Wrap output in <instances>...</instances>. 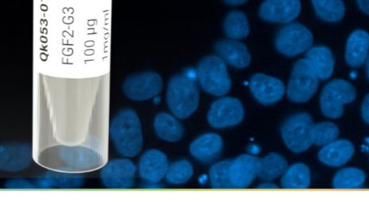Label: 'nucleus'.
Returning a JSON list of instances; mask_svg holds the SVG:
<instances>
[{"instance_id": "35", "label": "nucleus", "mask_w": 369, "mask_h": 211, "mask_svg": "<svg viewBox=\"0 0 369 211\" xmlns=\"http://www.w3.org/2000/svg\"><path fill=\"white\" fill-rule=\"evenodd\" d=\"M223 1L230 6H239L249 1V0H223Z\"/></svg>"}, {"instance_id": "12", "label": "nucleus", "mask_w": 369, "mask_h": 211, "mask_svg": "<svg viewBox=\"0 0 369 211\" xmlns=\"http://www.w3.org/2000/svg\"><path fill=\"white\" fill-rule=\"evenodd\" d=\"M300 12V0H265L260 8L262 19L279 24H288Z\"/></svg>"}, {"instance_id": "9", "label": "nucleus", "mask_w": 369, "mask_h": 211, "mask_svg": "<svg viewBox=\"0 0 369 211\" xmlns=\"http://www.w3.org/2000/svg\"><path fill=\"white\" fill-rule=\"evenodd\" d=\"M313 41L312 33L305 26L290 24L279 31L275 39V47L281 53L293 57L309 49Z\"/></svg>"}, {"instance_id": "19", "label": "nucleus", "mask_w": 369, "mask_h": 211, "mask_svg": "<svg viewBox=\"0 0 369 211\" xmlns=\"http://www.w3.org/2000/svg\"><path fill=\"white\" fill-rule=\"evenodd\" d=\"M222 140L218 135L207 133L197 138L190 146V153L202 162H209L216 159L222 152Z\"/></svg>"}, {"instance_id": "13", "label": "nucleus", "mask_w": 369, "mask_h": 211, "mask_svg": "<svg viewBox=\"0 0 369 211\" xmlns=\"http://www.w3.org/2000/svg\"><path fill=\"white\" fill-rule=\"evenodd\" d=\"M34 150L30 144H15L1 146L0 149V169L9 172L21 171L28 168Z\"/></svg>"}, {"instance_id": "2", "label": "nucleus", "mask_w": 369, "mask_h": 211, "mask_svg": "<svg viewBox=\"0 0 369 211\" xmlns=\"http://www.w3.org/2000/svg\"><path fill=\"white\" fill-rule=\"evenodd\" d=\"M109 137L123 157L132 158L141 152L143 137L141 122L136 111L124 109L110 122Z\"/></svg>"}, {"instance_id": "32", "label": "nucleus", "mask_w": 369, "mask_h": 211, "mask_svg": "<svg viewBox=\"0 0 369 211\" xmlns=\"http://www.w3.org/2000/svg\"><path fill=\"white\" fill-rule=\"evenodd\" d=\"M10 188H35L31 183L24 180H14L8 183Z\"/></svg>"}, {"instance_id": "26", "label": "nucleus", "mask_w": 369, "mask_h": 211, "mask_svg": "<svg viewBox=\"0 0 369 211\" xmlns=\"http://www.w3.org/2000/svg\"><path fill=\"white\" fill-rule=\"evenodd\" d=\"M282 186L288 189H304L310 186L311 172L304 164H296L285 171Z\"/></svg>"}, {"instance_id": "28", "label": "nucleus", "mask_w": 369, "mask_h": 211, "mask_svg": "<svg viewBox=\"0 0 369 211\" xmlns=\"http://www.w3.org/2000/svg\"><path fill=\"white\" fill-rule=\"evenodd\" d=\"M366 180V175L357 169H345L338 172L334 180V187L338 189L358 188Z\"/></svg>"}, {"instance_id": "31", "label": "nucleus", "mask_w": 369, "mask_h": 211, "mask_svg": "<svg viewBox=\"0 0 369 211\" xmlns=\"http://www.w3.org/2000/svg\"><path fill=\"white\" fill-rule=\"evenodd\" d=\"M230 165L231 160H225L213 167L211 170V179L213 188H233L230 180Z\"/></svg>"}, {"instance_id": "21", "label": "nucleus", "mask_w": 369, "mask_h": 211, "mask_svg": "<svg viewBox=\"0 0 369 211\" xmlns=\"http://www.w3.org/2000/svg\"><path fill=\"white\" fill-rule=\"evenodd\" d=\"M319 79L327 80L334 69V59L330 50L324 47H313L306 53V58Z\"/></svg>"}, {"instance_id": "4", "label": "nucleus", "mask_w": 369, "mask_h": 211, "mask_svg": "<svg viewBox=\"0 0 369 211\" xmlns=\"http://www.w3.org/2000/svg\"><path fill=\"white\" fill-rule=\"evenodd\" d=\"M198 81L206 92L213 96L227 94L231 88V80L225 61L218 56L204 58L197 71Z\"/></svg>"}, {"instance_id": "34", "label": "nucleus", "mask_w": 369, "mask_h": 211, "mask_svg": "<svg viewBox=\"0 0 369 211\" xmlns=\"http://www.w3.org/2000/svg\"><path fill=\"white\" fill-rule=\"evenodd\" d=\"M357 3L363 12L369 15V0H357Z\"/></svg>"}, {"instance_id": "27", "label": "nucleus", "mask_w": 369, "mask_h": 211, "mask_svg": "<svg viewBox=\"0 0 369 211\" xmlns=\"http://www.w3.org/2000/svg\"><path fill=\"white\" fill-rule=\"evenodd\" d=\"M312 3L318 16L324 21L338 22L345 15V4L341 0H312Z\"/></svg>"}, {"instance_id": "16", "label": "nucleus", "mask_w": 369, "mask_h": 211, "mask_svg": "<svg viewBox=\"0 0 369 211\" xmlns=\"http://www.w3.org/2000/svg\"><path fill=\"white\" fill-rule=\"evenodd\" d=\"M260 160L249 155H242L231 160L230 180L233 188H246L252 185L259 174Z\"/></svg>"}, {"instance_id": "10", "label": "nucleus", "mask_w": 369, "mask_h": 211, "mask_svg": "<svg viewBox=\"0 0 369 211\" xmlns=\"http://www.w3.org/2000/svg\"><path fill=\"white\" fill-rule=\"evenodd\" d=\"M136 170L131 160L115 159L103 167L101 180L108 189H129L134 185Z\"/></svg>"}, {"instance_id": "23", "label": "nucleus", "mask_w": 369, "mask_h": 211, "mask_svg": "<svg viewBox=\"0 0 369 211\" xmlns=\"http://www.w3.org/2000/svg\"><path fill=\"white\" fill-rule=\"evenodd\" d=\"M288 170V162L277 153H271L260 160L258 176L261 179L271 181L284 175Z\"/></svg>"}, {"instance_id": "20", "label": "nucleus", "mask_w": 369, "mask_h": 211, "mask_svg": "<svg viewBox=\"0 0 369 211\" xmlns=\"http://www.w3.org/2000/svg\"><path fill=\"white\" fill-rule=\"evenodd\" d=\"M354 154V146L346 140L334 141L327 144L319 153V159L329 166L344 165Z\"/></svg>"}, {"instance_id": "36", "label": "nucleus", "mask_w": 369, "mask_h": 211, "mask_svg": "<svg viewBox=\"0 0 369 211\" xmlns=\"http://www.w3.org/2000/svg\"><path fill=\"white\" fill-rule=\"evenodd\" d=\"M259 188H264V189H274V188H278L277 186H275L274 185H272V183H263Z\"/></svg>"}, {"instance_id": "18", "label": "nucleus", "mask_w": 369, "mask_h": 211, "mask_svg": "<svg viewBox=\"0 0 369 211\" xmlns=\"http://www.w3.org/2000/svg\"><path fill=\"white\" fill-rule=\"evenodd\" d=\"M369 35L365 31H356L347 42L345 58L352 67H360L368 57Z\"/></svg>"}, {"instance_id": "3", "label": "nucleus", "mask_w": 369, "mask_h": 211, "mask_svg": "<svg viewBox=\"0 0 369 211\" xmlns=\"http://www.w3.org/2000/svg\"><path fill=\"white\" fill-rule=\"evenodd\" d=\"M167 99L169 108L177 118H189L199 104V92L195 79L186 74L174 76L169 82Z\"/></svg>"}, {"instance_id": "17", "label": "nucleus", "mask_w": 369, "mask_h": 211, "mask_svg": "<svg viewBox=\"0 0 369 211\" xmlns=\"http://www.w3.org/2000/svg\"><path fill=\"white\" fill-rule=\"evenodd\" d=\"M215 49L220 58L236 68H246L251 62V55L245 44L233 39L218 42Z\"/></svg>"}, {"instance_id": "37", "label": "nucleus", "mask_w": 369, "mask_h": 211, "mask_svg": "<svg viewBox=\"0 0 369 211\" xmlns=\"http://www.w3.org/2000/svg\"><path fill=\"white\" fill-rule=\"evenodd\" d=\"M366 70H367V75L369 79V55L366 60Z\"/></svg>"}, {"instance_id": "25", "label": "nucleus", "mask_w": 369, "mask_h": 211, "mask_svg": "<svg viewBox=\"0 0 369 211\" xmlns=\"http://www.w3.org/2000/svg\"><path fill=\"white\" fill-rule=\"evenodd\" d=\"M225 35L233 40L245 38L249 35L250 27L247 16L241 11H232L224 22Z\"/></svg>"}, {"instance_id": "6", "label": "nucleus", "mask_w": 369, "mask_h": 211, "mask_svg": "<svg viewBox=\"0 0 369 211\" xmlns=\"http://www.w3.org/2000/svg\"><path fill=\"white\" fill-rule=\"evenodd\" d=\"M356 92L349 82L335 80L324 87L321 96V107L325 115L330 119L340 118L344 106L354 101Z\"/></svg>"}, {"instance_id": "22", "label": "nucleus", "mask_w": 369, "mask_h": 211, "mask_svg": "<svg viewBox=\"0 0 369 211\" xmlns=\"http://www.w3.org/2000/svg\"><path fill=\"white\" fill-rule=\"evenodd\" d=\"M154 127L157 135L166 142H179L183 136V126L174 116L167 113L158 114L154 121Z\"/></svg>"}, {"instance_id": "7", "label": "nucleus", "mask_w": 369, "mask_h": 211, "mask_svg": "<svg viewBox=\"0 0 369 211\" xmlns=\"http://www.w3.org/2000/svg\"><path fill=\"white\" fill-rule=\"evenodd\" d=\"M313 121L309 115L301 113L290 117L282 128L284 141L291 151L302 153L311 146Z\"/></svg>"}, {"instance_id": "15", "label": "nucleus", "mask_w": 369, "mask_h": 211, "mask_svg": "<svg viewBox=\"0 0 369 211\" xmlns=\"http://www.w3.org/2000/svg\"><path fill=\"white\" fill-rule=\"evenodd\" d=\"M251 91L263 104H272L283 98L285 87L282 81L272 76L256 74L252 78Z\"/></svg>"}, {"instance_id": "8", "label": "nucleus", "mask_w": 369, "mask_h": 211, "mask_svg": "<svg viewBox=\"0 0 369 211\" xmlns=\"http://www.w3.org/2000/svg\"><path fill=\"white\" fill-rule=\"evenodd\" d=\"M163 87L161 76L150 71L131 76L123 83L125 96L137 102L147 101L158 96Z\"/></svg>"}, {"instance_id": "30", "label": "nucleus", "mask_w": 369, "mask_h": 211, "mask_svg": "<svg viewBox=\"0 0 369 211\" xmlns=\"http://www.w3.org/2000/svg\"><path fill=\"white\" fill-rule=\"evenodd\" d=\"M339 135L337 126L330 122H322L313 125L312 129V143L316 146H326L336 141Z\"/></svg>"}, {"instance_id": "29", "label": "nucleus", "mask_w": 369, "mask_h": 211, "mask_svg": "<svg viewBox=\"0 0 369 211\" xmlns=\"http://www.w3.org/2000/svg\"><path fill=\"white\" fill-rule=\"evenodd\" d=\"M194 174V169L188 160H181L170 164L166 179L172 185H183L188 182Z\"/></svg>"}, {"instance_id": "5", "label": "nucleus", "mask_w": 369, "mask_h": 211, "mask_svg": "<svg viewBox=\"0 0 369 211\" xmlns=\"http://www.w3.org/2000/svg\"><path fill=\"white\" fill-rule=\"evenodd\" d=\"M318 81L319 78L306 59L297 61L289 81L288 98L295 103L307 102L316 93Z\"/></svg>"}, {"instance_id": "11", "label": "nucleus", "mask_w": 369, "mask_h": 211, "mask_svg": "<svg viewBox=\"0 0 369 211\" xmlns=\"http://www.w3.org/2000/svg\"><path fill=\"white\" fill-rule=\"evenodd\" d=\"M244 108L240 100L223 98L215 102L209 110L208 120L213 127L236 126L244 119Z\"/></svg>"}, {"instance_id": "14", "label": "nucleus", "mask_w": 369, "mask_h": 211, "mask_svg": "<svg viewBox=\"0 0 369 211\" xmlns=\"http://www.w3.org/2000/svg\"><path fill=\"white\" fill-rule=\"evenodd\" d=\"M168 168L166 154L157 149L148 150L142 155L139 162L140 177L151 185H156L166 177Z\"/></svg>"}, {"instance_id": "24", "label": "nucleus", "mask_w": 369, "mask_h": 211, "mask_svg": "<svg viewBox=\"0 0 369 211\" xmlns=\"http://www.w3.org/2000/svg\"><path fill=\"white\" fill-rule=\"evenodd\" d=\"M84 180L79 174H69V172L56 171L48 174L36 181V185L42 188L79 187L83 183Z\"/></svg>"}, {"instance_id": "33", "label": "nucleus", "mask_w": 369, "mask_h": 211, "mask_svg": "<svg viewBox=\"0 0 369 211\" xmlns=\"http://www.w3.org/2000/svg\"><path fill=\"white\" fill-rule=\"evenodd\" d=\"M362 116L363 119L369 124V94L362 105Z\"/></svg>"}, {"instance_id": "1", "label": "nucleus", "mask_w": 369, "mask_h": 211, "mask_svg": "<svg viewBox=\"0 0 369 211\" xmlns=\"http://www.w3.org/2000/svg\"><path fill=\"white\" fill-rule=\"evenodd\" d=\"M109 102H36L34 157L54 171L81 174L107 162Z\"/></svg>"}]
</instances>
